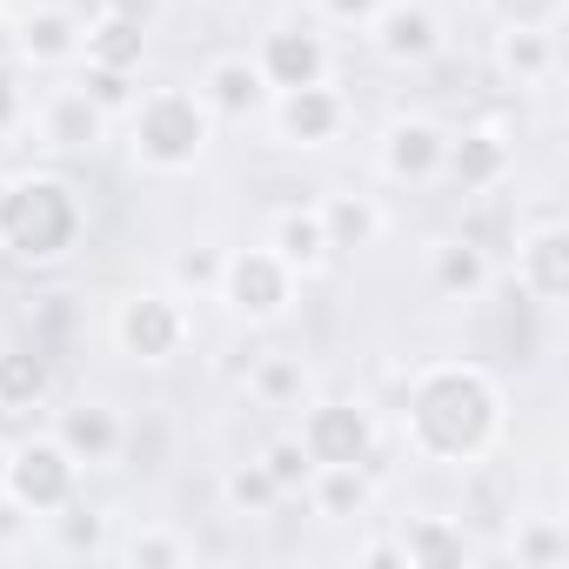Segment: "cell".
Returning a JSON list of instances; mask_svg holds the SVG:
<instances>
[{
	"mask_svg": "<svg viewBox=\"0 0 569 569\" xmlns=\"http://www.w3.org/2000/svg\"><path fill=\"white\" fill-rule=\"evenodd\" d=\"M482 274H489V254L469 248L462 234L436 248V289H442V296H476V289H482Z\"/></svg>",
	"mask_w": 569,
	"mask_h": 569,
	"instance_id": "obj_25",
	"label": "cell"
},
{
	"mask_svg": "<svg viewBox=\"0 0 569 569\" xmlns=\"http://www.w3.org/2000/svg\"><path fill=\"white\" fill-rule=\"evenodd\" d=\"M516 556H522V562H562L569 542H562L556 529H529V536H516Z\"/></svg>",
	"mask_w": 569,
	"mask_h": 569,
	"instance_id": "obj_35",
	"label": "cell"
},
{
	"mask_svg": "<svg viewBox=\"0 0 569 569\" xmlns=\"http://www.w3.org/2000/svg\"><path fill=\"white\" fill-rule=\"evenodd\" d=\"M376 8H382V0H322V14H329V21H362V28L376 21Z\"/></svg>",
	"mask_w": 569,
	"mask_h": 569,
	"instance_id": "obj_36",
	"label": "cell"
},
{
	"mask_svg": "<svg viewBox=\"0 0 569 569\" xmlns=\"http://www.w3.org/2000/svg\"><path fill=\"white\" fill-rule=\"evenodd\" d=\"M74 469L81 462L61 442H21V449H8V502L28 516H54L74 496Z\"/></svg>",
	"mask_w": 569,
	"mask_h": 569,
	"instance_id": "obj_5",
	"label": "cell"
},
{
	"mask_svg": "<svg viewBox=\"0 0 569 569\" xmlns=\"http://www.w3.org/2000/svg\"><path fill=\"white\" fill-rule=\"evenodd\" d=\"M54 516H61V542H68V549H101V542H108V536H101V516H94V509H81L74 496H68Z\"/></svg>",
	"mask_w": 569,
	"mask_h": 569,
	"instance_id": "obj_31",
	"label": "cell"
},
{
	"mask_svg": "<svg viewBox=\"0 0 569 569\" xmlns=\"http://www.w3.org/2000/svg\"><path fill=\"white\" fill-rule=\"evenodd\" d=\"M221 261L228 254H214V248H188V254H174V281H181V289H214Z\"/></svg>",
	"mask_w": 569,
	"mask_h": 569,
	"instance_id": "obj_32",
	"label": "cell"
},
{
	"mask_svg": "<svg viewBox=\"0 0 569 569\" xmlns=\"http://www.w3.org/2000/svg\"><path fill=\"white\" fill-rule=\"evenodd\" d=\"M0 8H8V0H0Z\"/></svg>",
	"mask_w": 569,
	"mask_h": 569,
	"instance_id": "obj_41",
	"label": "cell"
},
{
	"mask_svg": "<svg viewBox=\"0 0 569 569\" xmlns=\"http://www.w3.org/2000/svg\"><path fill=\"white\" fill-rule=\"evenodd\" d=\"M121 556H128V562H168V569H174V562H188V542H174V536H134Z\"/></svg>",
	"mask_w": 569,
	"mask_h": 569,
	"instance_id": "obj_34",
	"label": "cell"
},
{
	"mask_svg": "<svg viewBox=\"0 0 569 569\" xmlns=\"http://www.w3.org/2000/svg\"><path fill=\"white\" fill-rule=\"evenodd\" d=\"M362 562H382L389 569V562H402V542H376V549H362Z\"/></svg>",
	"mask_w": 569,
	"mask_h": 569,
	"instance_id": "obj_38",
	"label": "cell"
},
{
	"mask_svg": "<svg viewBox=\"0 0 569 569\" xmlns=\"http://www.w3.org/2000/svg\"><path fill=\"white\" fill-rule=\"evenodd\" d=\"M114 342L134 356V362H168L181 342H188V316L174 296H128L121 316H114Z\"/></svg>",
	"mask_w": 569,
	"mask_h": 569,
	"instance_id": "obj_7",
	"label": "cell"
},
{
	"mask_svg": "<svg viewBox=\"0 0 569 569\" xmlns=\"http://www.w3.org/2000/svg\"><path fill=\"white\" fill-rule=\"evenodd\" d=\"M228 502H234V509H268V502H281V489H274V476H268L261 462H248V469L228 476Z\"/></svg>",
	"mask_w": 569,
	"mask_h": 569,
	"instance_id": "obj_29",
	"label": "cell"
},
{
	"mask_svg": "<svg viewBox=\"0 0 569 569\" xmlns=\"http://www.w3.org/2000/svg\"><path fill=\"white\" fill-rule=\"evenodd\" d=\"M442 168H449L469 194L502 188V174H509V141H502L496 128H469L462 141H449V148H442Z\"/></svg>",
	"mask_w": 569,
	"mask_h": 569,
	"instance_id": "obj_14",
	"label": "cell"
},
{
	"mask_svg": "<svg viewBox=\"0 0 569 569\" xmlns=\"http://www.w3.org/2000/svg\"><path fill=\"white\" fill-rule=\"evenodd\" d=\"M21 114V94H14V74H0V128Z\"/></svg>",
	"mask_w": 569,
	"mask_h": 569,
	"instance_id": "obj_37",
	"label": "cell"
},
{
	"mask_svg": "<svg viewBox=\"0 0 569 569\" xmlns=\"http://www.w3.org/2000/svg\"><path fill=\"white\" fill-rule=\"evenodd\" d=\"M201 108L208 114H221V121H248L254 108H261V94H268V81H261V68L254 61H241V54H221V61H208V74H201Z\"/></svg>",
	"mask_w": 569,
	"mask_h": 569,
	"instance_id": "obj_10",
	"label": "cell"
},
{
	"mask_svg": "<svg viewBox=\"0 0 569 569\" xmlns=\"http://www.w3.org/2000/svg\"><path fill=\"white\" fill-rule=\"evenodd\" d=\"M549 61H556L549 28H502V68H509L516 81H542Z\"/></svg>",
	"mask_w": 569,
	"mask_h": 569,
	"instance_id": "obj_26",
	"label": "cell"
},
{
	"mask_svg": "<svg viewBox=\"0 0 569 569\" xmlns=\"http://www.w3.org/2000/svg\"><path fill=\"white\" fill-rule=\"evenodd\" d=\"M369 28H376V48H382L389 61H429V54L442 48L436 14H429V8H409V0H382Z\"/></svg>",
	"mask_w": 569,
	"mask_h": 569,
	"instance_id": "obj_11",
	"label": "cell"
},
{
	"mask_svg": "<svg viewBox=\"0 0 569 569\" xmlns=\"http://www.w3.org/2000/svg\"><path fill=\"white\" fill-rule=\"evenodd\" d=\"M0 496H8V449H0Z\"/></svg>",
	"mask_w": 569,
	"mask_h": 569,
	"instance_id": "obj_39",
	"label": "cell"
},
{
	"mask_svg": "<svg viewBox=\"0 0 569 569\" xmlns=\"http://www.w3.org/2000/svg\"><path fill=\"white\" fill-rule=\"evenodd\" d=\"M402 562H469V542H462V529H449L442 516H422V522H409L402 529Z\"/></svg>",
	"mask_w": 569,
	"mask_h": 569,
	"instance_id": "obj_24",
	"label": "cell"
},
{
	"mask_svg": "<svg viewBox=\"0 0 569 569\" xmlns=\"http://www.w3.org/2000/svg\"><path fill=\"white\" fill-rule=\"evenodd\" d=\"M101 108L81 94V88H54L48 101H41V141L48 148H68V154H81V148H94L101 141Z\"/></svg>",
	"mask_w": 569,
	"mask_h": 569,
	"instance_id": "obj_13",
	"label": "cell"
},
{
	"mask_svg": "<svg viewBox=\"0 0 569 569\" xmlns=\"http://www.w3.org/2000/svg\"><path fill=\"white\" fill-rule=\"evenodd\" d=\"M48 396V356L41 349H0V409H34Z\"/></svg>",
	"mask_w": 569,
	"mask_h": 569,
	"instance_id": "obj_22",
	"label": "cell"
},
{
	"mask_svg": "<svg viewBox=\"0 0 569 569\" xmlns=\"http://www.w3.org/2000/svg\"><path fill=\"white\" fill-rule=\"evenodd\" d=\"M296 442L309 449V462H316V469L369 462V456H376V422H369V409H356V402H316V409L302 416Z\"/></svg>",
	"mask_w": 569,
	"mask_h": 569,
	"instance_id": "obj_6",
	"label": "cell"
},
{
	"mask_svg": "<svg viewBox=\"0 0 569 569\" xmlns=\"http://www.w3.org/2000/svg\"><path fill=\"white\" fill-rule=\"evenodd\" d=\"M254 389H261V402H296L302 396V369L296 362H261V376H254Z\"/></svg>",
	"mask_w": 569,
	"mask_h": 569,
	"instance_id": "obj_33",
	"label": "cell"
},
{
	"mask_svg": "<svg viewBox=\"0 0 569 569\" xmlns=\"http://www.w3.org/2000/svg\"><path fill=\"white\" fill-rule=\"evenodd\" d=\"M489 14L502 28H556L562 21V0H489Z\"/></svg>",
	"mask_w": 569,
	"mask_h": 569,
	"instance_id": "obj_30",
	"label": "cell"
},
{
	"mask_svg": "<svg viewBox=\"0 0 569 569\" xmlns=\"http://www.w3.org/2000/svg\"><path fill=\"white\" fill-rule=\"evenodd\" d=\"M128 121H134V161H148V168H161V174H181V168L201 161L214 114L201 108V94L161 88V94H134Z\"/></svg>",
	"mask_w": 569,
	"mask_h": 569,
	"instance_id": "obj_3",
	"label": "cell"
},
{
	"mask_svg": "<svg viewBox=\"0 0 569 569\" xmlns=\"http://www.w3.org/2000/svg\"><path fill=\"white\" fill-rule=\"evenodd\" d=\"M442 148H449V134L436 121H396L389 141H382V168L396 181H436L442 174Z\"/></svg>",
	"mask_w": 569,
	"mask_h": 569,
	"instance_id": "obj_12",
	"label": "cell"
},
{
	"mask_svg": "<svg viewBox=\"0 0 569 569\" xmlns=\"http://www.w3.org/2000/svg\"><path fill=\"white\" fill-rule=\"evenodd\" d=\"M261 469L274 476V489L289 496V489H302L309 476H316V462H309V449L296 442V436H281V442H268V456H261Z\"/></svg>",
	"mask_w": 569,
	"mask_h": 569,
	"instance_id": "obj_28",
	"label": "cell"
},
{
	"mask_svg": "<svg viewBox=\"0 0 569 569\" xmlns=\"http://www.w3.org/2000/svg\"><path fill=\"white\" fill-rule=\"evenodd\" d=\"M496 436V389L482 369H462V362H442L429 376H416V396H409V442L436 462H469L482 456Z\"/></svg>",
	"mask_w": 569,
	"mask_h": 569,
	"instance_id": "obj_1",
	"label": "cell"
},
{
	"mask_svg": "<svg viewBox=\"0 0 569 569\" xmlns=\"http://www.w3.org/2000/svg\"><path fill=\"white\" fill-rule=\"evenodd\" d=\"M254 68H261L268 88H316V81H329V41L316 28H274L261 41Z\"/></svg>",
	"mask_w": 569,
	"mask_h": 569,
	"instance_id": "obj_8",
	"label": "cell"
},
{
	"mask_svg": "<svg viewBox=\"0 0 569 569\" xmlns=\"http://www.w3.org/2000/svg\"><path fill=\"white\" fill-rule=\"evenodd\" d=\"M316 214H322V234H329L336 254H342V248H369V241L382 234V208H376L369 194H329Z\"/></svg>",
	"mask_w": 569,
	"mask_h": 569,
	"instance_id": "obj_19",
	"label": "cell"
},
{
	"mask_svg": "<svg viewBox=\"0 0 569 569\" xmlns=\"http://www.w3.org/2000/svg\"><path fill=\"white\" fill-rule=\"evenodd\" d=\"M74 462H108L114 449H121V422L101 409V402H74L68 416H61V436H54Z\"/></svg>",
	"mask_w": 569,
	"mask_h": 569,
	"instance_id": "obj_18",
	"label": "cell"
},
{
	"mask_svg": "<svg viewBox=\"0 0 569 569\" xmlns=\"http://www.w3.org/2000/svg\"><path fill=\"white\" fill-rule=\"evenodd\" d=\"M329 234H322V214L316 208H289V214H274V261L289 268V274H316L329 261Z\"/></svg>",
	"mask_w": 569,
	"mask_h": 569,
	"instance_id": "obj_16",
	"label": "cell"
},
{
	"mask_svg": "<svg viewBox=\"0 0 569 569\" xmlns=\"http://www.w3.org/2000/svg\"><path fill=\"white\" fill-rule=\"evenodd\" d=\"M516 274H522V289L536 296V302H562L569 296V234H562V221L549 214L536 234H516Z\"/></svg>",
	"mask_w": 569,
	"mask_h": 569,
	"instance_id": "obj_9",
	"label": "cell"
},
{
	"mask_svg": "<svg viewBox=\"0 0 569 569\" xmlns=\"http://www.w3.org/2000/svg\"><path fill=\"white\" fill-rule=\"evenodd\" d=\"M81 94H88L101 114H128V108H134V74H121V68H94V61H88Z\"/></svg>",
	"mask_w": 569,
	"mask_h": 569,
	"instance_id": "obj_27",
	"label": "cell"
},
{
	"mask_svg": "<svg viewBox=\"0 0 569 569\" xmlns=\"http://www.w3.org/2000/svg\"><path fill=\"white\" fill-rule=\"evenodd\" d=\"M81 34H88V28H81L74 14L48 8V14H28V21H21V54L41 61V68H48V61H81Z\"/></svg>",
	"mask_w": 569,
	"mask_h": 569,
	"instance_id": "obj_20",
	"label": "cell"
},
{
	"mask_svg": "<svg viewBox=\"0 0 569 569\" xmlns=\"http://www.w3.org/2000/svg\"><path fill=\"white\" fill-rule=\"evenodd\" d=\"M281 134H289L296 148H322L336 128H342V101L316 81V88H281Z\"/></svg>",
	"mask_w": 569,
	"mask_h": 569,
	"instance_id": "obj_15",
	"label": "cell"
},
{
	"mask_svg": "<svg viewBox=\"0 0 569 569\" xmlns=\"http://www.w3.org/2000/svg\"><path fill=\"white\" fill-rule=\"evenodd\" d=\"M221 302L241 316V322H274L281 309H289V289H296V274L274 261V248H241L221 261Z\"/></svg>",
	"mask_w": 569,
	"mask_h": 569,
	"instance_id": "obj_4",
	"label": "cell"
},
{
	"mask_svg": "<svg viewBox=\"0 0 569 569\" xmlns=\"http://www.w3.org/2000/svg\"><path fill=\"white\" fill-rule=\"evenodd\" d=\"M141 54H148V34H141L134 14H101V21L81 34V61H94V68H121V74H134Z\"/></svg>",
	"mask_w": 569,
	"mask_h": 569,
	"instance_id": "obj_17",
	"label": "cell"
},
{
	"mask_svg": "<svg viewBox=\"0 0 569 569\" xmlns=\"http://www.w3.org/2000/svg\"><path fill=\"white\" fill-rule=\"evenodd\" d=\"M214 8H241V0H214Z\"/></svg>",
	"mask_w": 569,
	"mask_h": 569,
	"instance_id": "obj_40",
	"label": "cell"
},
{
	"mask_svg": "<svg viewBox=\"0 0 569 569\" xmlns=\"http://www.w3.org/2000/svg\"><path fill=\"white\" fill-rule=\"evenodd\" d=\"M81 234V201L68 181L54 174H28L14 181L8 194H0V241H8L21 261H54L68 254Z\"/></svg>",
	"mask_w": 569,
	"mask_h": 569,
	"instance_id": "obj_2",
	"label": "cell"
},
{
	"mask_svg": "<svg viewBox=\"0 0 569 569\" xmlns=\"http://www.w3.org/2000/svg\"><path fill=\"white\" fill-rule=\"evenodd\" d=\"M462 241H469V248H482L489 261H496V254H509V248H516V208H509V194L482 188V194H476V208L462 214Z\"/></svg>",
	"mask_w": 569,
	"mask_h": 569,
	"instance_id": "obj_21",
	"label": "cell"
},
{
	"mask_svg": "<svg viewBox=\"0 0 569 569\" xmlns=\"http://www.w3.org/2000/svg\"><path fill=\"white\" fill-rule=\"evenodd\" d=\"M316 509L322 516H362L369 509V476L362 462H336V469H316Z\"/></svg>",
	"mask_w": 569,
	"mask_h": 569,
	"instance_id": "obj_23",
	"label": "cell"
}]
</instances>
